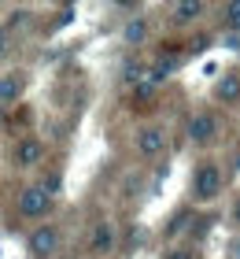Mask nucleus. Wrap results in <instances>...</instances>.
<instances>
[{"mask_svg":"<svg viewBox=\"0 0 240 259\" xmlns=\"http://www.w3.org/2000/svg\"><path fill=\"white\" fill-rule=\"evenodd\" d=\"M218 193H222V170L214 167V163H200L196 174H192V196L203 200V204H211Z\"/></svg>","mask_w":240,"mask_h":259,"instance_id":"f257e3e1","label":"nucleus"},{"mask_svg":"<svg viewBox=\"0 0 240 259\" xmlns=\"http://www.w3.org/2000/svg\"><path fill=\"white\" fill-rule=\"evenodd\" d=\"M48 207H52V196L41 185H30V189L19 193V215L22 219H41V215H48Z\"/></svg>","mask_w":240,"mask_h":259,"instance_id":"f03ea898","label":"nucleus"},{"mask_svg":"<svg viewBox=\"0 0 240 259\" xmlns=\"http://www.w3.org/2000/svg\"><path fill=\"white\" fill-rule=\"evenodd\" d=\"M218 137V115L214 111H196L188 119V141L192 145H211Z\"/></svg>","mask_w":240,"mask_h":259,"instance_id":"7ed1b4c3","label":"nucleus"},{"mask_svg":"<svg viewBox=\"0 0 240 259\" xmlns=\"http://www.w3.org/2000/svg\"><path fill=\"white\" fill-rule=\"evenodd\" d=\"M26 244H30V252L37 255V259H44V255H52L59 248V230L52 226V222H48V226H37V230L30 233Z\"/></svg>","mask_w":240,"mask_h":259,"instance_id":"20e7f679","label":"nucleus"},{"mask_svg":"<svg viewBox=\"0 0 240 259\" xmlns=\"http://www.w3.org/2000/svg\"><path fill=\"white\" fill-rule=\"evenodd\" d=\"M214 100L218 104H240V70H225V74L214 81Z\"/></svg>","mask_w":240,"mask_h":259,"instance_id":"39448f33","label":"nucleus"},{"mask_svg":"<svg viewBox=\"0 0 240 259\" xmlns=\"http://www.w3.org/2000/svg\"><path fill=\"white\" fill-rule=\"evenodd\" d=\"M163 148H166V134H163L159 126L137 130V152H140V156H159Z\"/></svg>","mask_w":240,"mask_h":259,"instance_id":"423d86ee","label":"nucleus"},{"mask_svg":"<svg viewBox=\"0 0 240 259\" xmlns=\"http://www.w3.org/2000/svg\"><path fill=\"white\" fill-rule=\"evenodd\" d=\"M41 159H44V145L37 137H22L15 145V163H19V167H37Z\"/></svg>","mask_w":240,"mask_h":259,"instance_id":"0eeeda50","label":"nucleus"},{"mask_svg":"<svg viewBox=\"0 0 240 259\" xmlns=\"http://www.w3.org/2000/svg\"><path fill=\"white\" fill-rule=\"evenodd\" d=\"M177 67H181V56H177V52H163L159 60L152 63V74H148V78L155 81V85H159V81H166V78H170Z\"/></svg>","mask_w":240,"mask_h":259,"instance_id":"6e6552de","label":"nucleus"},{"mask_svg":"<svg viewBox=\"0 0 240 259\" xmlns=\"http://www.w3.org/2000/svg\"><path fill=\"white\" fill-rule=\"evenodd\" d=\"M89 248H92L96 255H107V252L115 248V230H111V222H100V226L92 230V244H89Z\"/></svg>","mask_w":240,"mask_h":259,"instance_id":"1a4fd4ad","label":"nucleus"},{"mask_svg":"<svg viewBox=\"0 0 240 259\" xmlns=\"http://www.w3.org/2000/svg\"><path fill=\"white\" fill-rule=\"evenodd\" d=\"M22 74H4L0 78V104H11V100H19L22 97Z\"/></svg>","mask_w":240,"mask_h":259,"instance_id":"9d476101","label":"nucleus"},{"mask_svg":"<svg viewBox=\"0 0 240 259\" xmlns=\"http://www.w3.org/2000/svg\"><path fill=\"white\" fill-rule=\"evenodd\" d=\"M203 15V0H181V4H174V22L177 26H185V22L200 19Z\"/></svg>","mask_w":240,"mask_h":259,"instance_id":"9b49d317","label":"nucleus"},{"mask_svg":"<svg viewBox=\"0 0 240 259\" xmlns=\"http://www.w3.org/2000/svg\"><path fill=\"white\" fill-rule=\"evenodd\" d=\"M122 37H126V45H144V37H148V22H144L140 15L129 19L126 30H122Z\"/></svg>","mask_w":240,"mask_h":259,"instance_id":"f8f14e48","label":"nucleus"},{"mask_svg":"<svg viewBox=\"0 0 240 259\" xmlns=\"http://www.w3.org/2000/svg\"><path fill=\"white\" fill-rule=\"evenodd\" d=\"M222 15H225V26L229 30H240V0H229V4L222 8Z\"/></svg>","mask_w":240,"mask_h":259,"instance_id":"ddd939ff","label":"nucleus"},{"mask_svg":"<svg viewBox=\"0 0 240 259\" xmlns=\"http://www.w3.org/2000/svg\"><path fill=\"white\" fill-rule=\"evenodd\" d=\"M185 222H188V211H177V219L170 222V226H166V233H170V237H174V233H181V230H185Z\"/></svg>","mask_w":240,"mask_h":259,"instance_id":"4468645a","label":"nucleus"},{"mask_svg":"<svg viewBox=\"0 0 240 259\" xmlns=\"http://www.w3.org/2000/svg\"><path fill=\"white\" fill-rule=\"evenodd\" d=\"M166 259H200L196 248H174V252H166Z\"/></svg>","mask_w":240,"mask_h":259,"instance_id":"2eb2a0df","label":"nucleus"},{"mask_svg":"<svg viewBox=\"0 0 240 259\" xmlns=\"http://www.w3.org/2000/svg\"><path fill=\"white\" fill-rule=\"evenodd\" d=\"M196 222H200V226H192V237H203V233L211 230V222H214V219H196Z\"/></svg>","mask_w":240,"mask_h":259,"instance_id":"dca6fc26","label":"nucleus"},{"mask_svg":"<svg viewBox=\"0 0 240 259\" xmlns=\"http://www.w3.org/2000/svg\"><path fill=\"white\" fill-rule=\"evenodd\" d=\"M30 22V11H15V19H11V26H26Z\"/></svg>","mask_w":240,"mask_h":259,"instance_id":"f3484780","label":"nucleus"},{"mask_svg":"<svg viewBox=\"0 0 240 259\" xmlns=\"http://www.w3.org/2000/svg\"><path fill=\"white\" fill-rule=\"evenodd\" d=\"M4 52H8V30L0 26V56H4Z\"/></svg>","mask_w":240,"mask_h":259,"instance_id":"a211bd4d","label":"nucleus"},{"mask_svg":"<svg viewBox=\"0 0 240 259\" xmlns=\"http://www.w3.org/2000/svg\"><path fill=\"white\" fill-rule=\"evenodd\" d=\"M233 222H240V200L233 204Z\"/></svg>","mask_w":240,"mask_h":259,"instance_id":"6ab92c4d","label":"nucleus"},{"mask_svg":"<svg viewBox=\"0 0 240 259\" xmlns=\"http://www.w3.org/2000/svg\"><path fill=\"white\" fill-rule=\"evenodd\" d=\"M0 122H4V104H0Z\"/></svg>","mask_w":240,"mask_h":259,"instance_id":"aec40b11","label":"nucleus"}]
</instances>
